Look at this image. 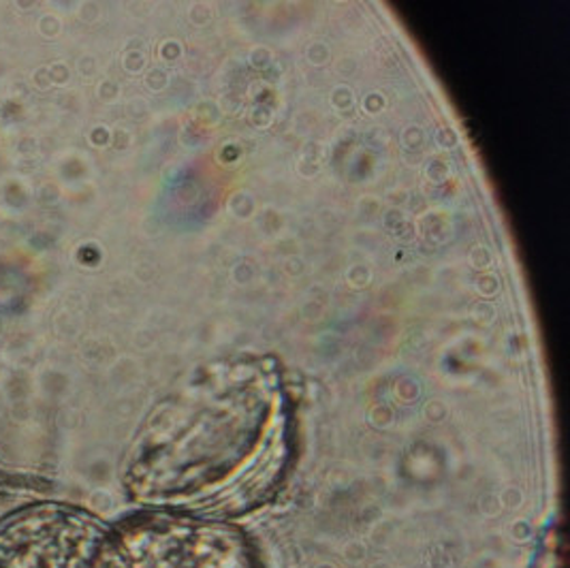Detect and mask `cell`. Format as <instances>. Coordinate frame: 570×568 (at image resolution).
I'll use <instances>...</instances> for the list:
<instances>
[{"label": "cell", "mask_w": 570, "mask_h": 568, "mask_svg": "<svg viewBox=\"0 0 570 568\" xmlns=\"http://www.w3.org/2000/svg\"><path fill=\"white\" fill-rule=\"evenodd\" d=\"M111 541V568H259L242 530L220 519L153 513L122 523Z\"/></svg>", "instance_id": "cell-1"}, {"label": "cell", "mask_w": 570, "mask_h": 568, "mask_svg": "<svg viewBox=\"0 0 570 568\" xmlns=\"http://www.w3.org/2000/svg\"><path fill=\"white\" fill-rule=\"evenodd\" d=\"M0 568H111L109 532L78 509L30 507L0 521Z\"/></svg>", "instance_id": "cell-2"}]
</instances>
